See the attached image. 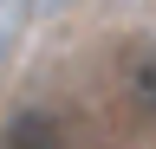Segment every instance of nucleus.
I'll return each mask as SVG.
<instances>
[{
    "mask_svg": "<svg viewBox=\"0 0 156 149\" xmlns=\"http://www.w3.org/2000/svg\"><path fill=\"white\" fill-rule=\"evenodd\" d=\"M85 130L65 110H20V117L0 130V149H78Z\"/></svg>",
    "mask_w": 156,
    "mask_h": 149,
    "instance_id": "f257e3e1",
    "label": "nucleus"
},
{
    "mask_svg": "<svg viewBox=\"0 0 156 149\" xmlns=\"http://www.w3.org/2000/svg\"><path fill=\"white\" fill-rule=\"evenodd\" d=\"M124 97H130L136 117H156V39H143L124 59Z\"/></svg>",
    "mask_w": 156,
    "mask_h": 149,
    "instance_id": "f03ea898",
    "label": "nucleus"
},
{
    "mask_svg": "<svg viewBox=\"0 0 156 149\" xmlns=\"http://www.w3.org/2000/svg\"><path fill=\"white\" fill-rule=\"evenodd\" d=\"M20 26H26V7H0V46H7Z\"/></svg>",
    "mask_w": 156,
    "mask_h": 149,
    "instance_id": "7ed1b4c3",
    "label": "nucleus"
}]
</instances>
